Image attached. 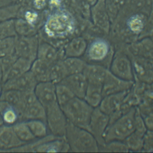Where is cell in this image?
I'll use <instances>...</instances> for the list:
<instances>
[{"label":"cell","mask_w":153,"mask_h":153,"mask_svg":"<svg viewBox=\"0 0 153 153\" xmlns=\"http://www.w3.org/2000/svg\"><path fill=\"white\" fill-rule=\"evenodd\" d=\"M59 83L66 85L75 96L84 99L88 82L82 73L68 75Z\"/></svg>","instance_id":"e0dca14e"},{"label":"cell","mask_w":153,"mask_h":153,"mask_svg":"<svg viewBox=\"0 0 153 153\" xmlns=\"http://www.w3.org/2000/svg\"><path fill=\"white\" fill-rule=\"evenodd\" d=\"M109 67L111 72L117 77L124 80L134 81L132 62L126 53L120 50L117 51L112 57Z\"/></svg>","instance_id":"ba28073f"},{"label":"cell","mask_w":153,"mask_h":153,"mask_svg":"<svg viewBox=\"0 0 153 153\" xmlns=\"http://www.w3.org/2000/svg\"><path fill=\"white\" fill-rule=\"evenodd\" d=\"M65 137L72 152H98L99 144L87 130L68 121Z\"/></svg>","instance_id":"7a4b0ae2"},{"label":"cell","mask_w":153,"mask_h":153,"mask_svg":"<svg viewBox=\"0 0 153 153\" xmlns=\"http://www.w3.org/2000/svg\"><path fill=\"white\" fill-rule=\"evenodd\" d=\"M2 83H3V73L0 65V87H1L2 85Z\"/></svg>","instance_id":"b9f144b4"},{"label":"cell","mask_w":153,"mask_h":153,"mask_svg":"<svg viewBox=\"0 0 153 153\" xmlns=\"http://www.w3.org/2000/svg\"><path fill=\"white\" fill-rule=\"evenodd\" d=\"M1 91H2V87H0V94H1Z\"/></svg>","instance_id":"ee69618b"},{"label":"cell","mask_w":153,"mask_h":153,"mask_svg":"<svg viewBox=\"0 0 153 153\" xmlns=\"http://www.w3.org/2000/svg\"><path fill=\"white\" fill-rule=\"evenodd\" d=\"M66 74L68 75L82 73L87 63L80 57H65L62 59Z\"/></svg>","instance_id":"d4e9b609"},{"label":"cell","mask_w":153,"mask_h":153,"mask_svg":"<svg viewBox=\"0 0 153 153\" xmlns=\"http://www.w3.org/2000/svg\"><path fill=\"white\" fill-rule=\"evenodd\" d=\"M37 81L29 71L17 77L9 79L3 82L2 90H15L20 91H34Z\"/></svg>","instance_id":"7c38bea8"},{"label":"cell","mask_w":153,"mask_h":153,"mask_svg":"<svg viewBox=\"0 0 153 153\" xmlns=\"http://www.w3.org/2000/svg\"><path fill=\"white\" fill-rule=\"evenodd\" d=\"M99 149H102L99 151L103 152H128V148L123 141L114 140L106 142Z\"/></svg>","instance_id":"836d02e7"},{"label":"cell","mask_w":153,"mask_h":153,"mask_svg":"<svg viewBox=\"0 0 153 153\" xmlns=\"http://www.w3.org/2000/svg\"><path fill=\"white\" fill-rule=\"evenodd\" d=\"M103 97L102 84L88 82L84 99L92 107H98Z\"/></svg>","instance_id":"7402d4cb"},{"label":"cell","mask_w":153,"mask_h":153,"mask_svg":"<svg viewBox=\"0 0 153 153\" xmlns=\"http://www.w3.org/2000/svg\"><path fill=\"white\" fill-rule=\"evenodd\" d=\"M114 53L111 43L105 38H96L88 44L84 54V60L88 63L96 64L106 67L111 64Z\"/></svg>","instance_id":"5b68a950"},{"label":"cell","mask_w":153,"mask_h":153,"mask_svg":"<svg viewBox=\"0 0 153 153\" xmlns=\"http://www.w3.org/2000/svg\"><path fill=\"white\" fill-rule=\"evenodd\" d=\"M134 85V81L121 79L111 72L109 70L102 85L103 97L114 93L130 90Z\"/></svg>","instance_id":"4fadbf2b"},{"label":"cell","mask_w":153,"mask_h":153,"mask_svg":"<svg viewBox=\"0 0 153 153\" xmlns=\"http://www.w3.org/2000/svg\"><path fill=\"white\" fill-rule=\"evenodd\" d=\"M34 93L40 103L46 107L57 102L56 95V84L51 81L37 83Z\"/></svg>","instance_id":"9a60e30c"},{"label":"cell","mask_w":153,"mask_h":153,"mask_svg":"<svg viewBox=\"0 0 153 153\" xmlns=\"http://www.w3.org/2000/svg\"><path fill=\"white\" fill-rule=\"evenodd\" d=\"M87 46V41L84 38L76 37L73 38L63 47L65 57H80L84 54Z\"/></svg>","instance_id":"ac0fdd59"},{"label":"cell","mask_w":153,"mask_h":153,"mask_svg":"<svg viewBox=\"0 0 153 153\" xmlns=\"http://www.w3.org/2000/svg\"><path fill=\"white\" fill-rule=\"evenodd\" d=\"M75 29L73 16L68 11L58 8L47 16L42 26V33L38 32L39 39L52 44L53 41H62L72 35Z\"/></svg>","instance_id":"6da1fadb"},{"label":"cell","mask_w":153,"mask_h":153,"mask_svg":"<svg viewBox=\"0 0 153 153\" xmlns=\"http://www.w3.org/2000/svg\"><path fill=\"white\" fill-rule=\"evenodd\" d=\"M128 90L108 94L103 97L98 107L109 117V124L123 114L121 111V106L124 99Z\"/></svg>","instance_id":"30bf717a"},{"label":"cell","mask_w":153,"mask_h":153,"mask_svg":"<svg viewBox=\"0 0 153 153\" xmlns=\"http://www.w3.org/2000/svg\"><path fill=\"white\" fill-rule=\"evenodd\" d=\"M136 108L127 112L109 124L104 134L105 142L114 140L124 141L134 130V115Z\"/></svg>","instance_id":"277c9868"},{"label":"cell","mask_w":153,"mask_h":153,"mask_svg":"<svg viewBox=\"0 0 153 153\" xmlns=\"http://www.w3.org/2000/svg\"><path fill=\"white\" fill-rule=\"evenodd\" d=\"M143 150L142 151L153 152V131L148 130L143 137Z\"/></svg>","instance_id":"f35d334b"},{"label":"cell","mask_w":153,"mask_h":153,"mask_svg":"<svg viewBox=\"0 0 153 153\" xmlns=\"http://www.w3.org/2000/svg\"><path fill=\"white\" fill-rule=\"evenodd\" d=\"M56 95L57 103L60 107L75 97L73 93L66 85L61 83L56 84Z\"/></svg>","instance_id":"1f68e13d"},{"label":"cell","mask_w":153,"mask_h":153,"mask_svg":"<svg viewBox=\"0 0 153 153\" xmlns=\"http://www.w3.org/2000/svg\"><path fill=\"white\" fill-rule=\"evenodd\" d=\"M24 144L17 137L12 126L4 124L0 126V152H7Z\"/></svg>","instance_id":"2e32d148"},{"label":"cell","mask_w":153,"mask_h":153,"mask_svg":"<svg viewBox=\"0 0 153 153\" xmlns=\"http://www.w3.org/2000/svg\"><path fill=\"white\" fill-rule=\"evenodd\" d=\"M143 119L147 127V128L153 131V111L148 114L146 117L145 116V117L143 118Z\"/></svg>","instance_id":"ab89813d"},{"label":"cell","mask_w":153,"mask_h":153,"mask_svg":"<svg viewBox=\"0 0 153 153\" xmlns=\"http://www.w3.org/2000/svg\"><path fill=\"white\" fill-rule=\"evenodd\" d=\"M12 1H14V0H12Z\"/></svg>","instance_id":"f6af8a7d"},{"label":"cell","mask_w":153,"mask_h":153,"mask_svg":"<svg viewBox=\"0 0 153 153\" xmlns=\"http://www.w3.org/2000/svg\"><path fill=\"white\" fill-rule=\"evenodd\" d=\"M39 42L38 34L29 36L17 35L15 37L14 54L18 57L33 62L37 57Z\"/></svg>","instance_id":"9c48e42d"},{"label":"cell","mask_w":153,"mask_h":153,"mask_svg":"<svg viewBox=\"0 0 153 153\" xmlns=\"http://www.w3.org/2000/svg\"><path fill=\"white\" fill-rule=\"evenodd\" d=\"M12 126L17 137L23 143H29L36 139L30 130L26 121H20Z\"/></svg>","instance_id":"4316f807"},{"label":"cell","mask_w":153,"mask_h":153,"mask_svg":"<svg viewBox=\"0 0 153 153\" xmlns=\"http://www.w3.org/2000/svg\"><path fill=\"white\" fill-rule=\"evenodd\" d=\"M68 76L62 59L57 61L50 66V81L56 84L60 82Z\"/></svg>","instance_id":"f546056e"},{"label":"cell","mask_w":153,"mask_h":153,"mask_svg":"<svg viewBox=\"0 0 153 153\" xmlns=\"http://www.w3.org/2000/svg\"><path fill=\"white\" fill-rule=\"evenodd\" d=\"M124 0H107L106 12L111 22H114L118 14V11Z\"/></svg>","instance_id":"74e56055"},{"label":"cell","mask_w":153,"mask_h":153,"mask_svg":"<svg viewBox=\"0 0 153 153\" xmlns=\"http://www.w3.org/2000/svg\"><path fill=\"white\" fill-rule=\"evenodd\" d=\"M30 130L36 139L42 138L48 134V128L45 121L41 120H30L26 121Z\"/></svg>","instance_id":"f1b7e54d"},{"label":"cell","mask_w":153,"mask_h":153,"mask_svg":"<svg viewBox=\"0 0 153 153\" xmlns=\"http://www.w3.org/2000/svg\"><path fill=\"white\" fill-rule=\"evenodd\" d=\"M60 108L68 122L88 130L94 108L84 99L75 96Z\"/></svg>","instance_id":"3957f363"},{"label":"cell","mask_w":153,"mask_h":153,"mask_svg":"<svg viewBox=\"0 0 153 153\" xmlns=\"http://www.w3.org/2000/svg\"><path fill=\"white\" fill-rule=\"evenodd\" d=\"M145 134L134 130V131L130 134L123 142L126 144L129 150L142 151L143 145V137Z\"/></svg>","instance_id":"4dcf8cb0"},{"label":"cell","mask_w":153,"mask_h":153,"mask_svg":"<svg viewBox=\"0 0 153 153\" xmlns=\"http://www.w3.org/2000/svg\"><path fill=\"white\" fill-rule=\"evenodd\" d=\"M109 71V69L99 65L87 63L82 72L87 82L102 84Z\"/></svg>","instance_id":"d6986e66"},{"label":"cell","mask_w":153,"mask_h":153,"mask_svg":"<svg viewBox=\"0 0 153 153\" xmlns=\"http://www.w3.org/2000/svg\"><path fill=\"white\" fill-rule=\"evenodd\" d=\"M15 27L19 36H33L38 33L39 29L20 17L15 18Z\"/></svg>","instance_id":"83f0119b"},{"label":"cell","mask_w":153,"mask_h":153,"mask_svg":"<svg viewBox=\"0 0 153 153\" xmlns=\"http://www.w3.org/2000/svg\"><path fill=\"white\" fill-rule=\"evenodd\" d=\"M41 120L46 122L44 106L38 100L34 91H24V102L21 112V120Z\"/></svg>","instance_id":"52a82bcc"},{"label":"cell","mask_w":153,"mask_h":153,"mask_svg":"<svg viewBox=\"0 0 153 153\" xmlns=\"http://www.w3.org/2000/svg\"><path fill=\"white\" fill-rule=\"evenodd\" d=\"M17 57L14 53L0 57V65L3 73V82L5 81L9 71Z\"/></svg>","instance_id":"e575fe53"},{"label":"cell","mask_w":153,"mask_h":153,"mask_svg":"<svg viewBox=\"0 0 153 153\" xmlns=\"http://www.w3.org/2000/svg\"><path fill=\"white\" fill-rule=\"evenodd\" d=\"M109 124V117L102 111L99 107L94 108L92 112L88 130L97 140L99 148L105 143L104 134Z\"/></svg>","instance_id":"8fae6325"},{"label":"cell","mask_w":153,"mask_h":153,"mask_svg":"<svg viewBox=\"0 0 153 153\" xmlns=\"http://www.w3.org/2000/svg\"><path fill=\"white\" fill-rule=\"evenodd\" d=\"M0 115L4 124L13 126L22 121L19 110L8 102L0 100Z\"/></svg>","instance_id":"44dd1931"},{"label":"cell","mask_w":153,"mask_h":153,"mask_svg":"<svg viewBox=\"0 0 153 153\" xmlns=\"http://www.w3.org/2000/svg\"><path fill=\"white\" fill-rule=\"evenodd\" d=\"M45 109L46 123L51 134L57 136H65L68 121L59 103H54Z\"/></svg>","instance_id":"8992f818"},{"label":"cell","mask_w":153,"mask_h":153,"mask_svg":"<svg viewBox=\"0 0 153 153\" xmlns=\"http://www.w3.org/2000/svg\"><path fill=\"white\" fill-rule=\"evenodd\" d=\"M12 0H0V7L10 5Z\"/></svg>","instance_id":"60d3db41"},{"label":"cell","mask_w":153,"mask_h":153,"mask_svg":"<svg viewBox=\"0 0 153 153\" xmlns=\"http://www.w3.org/2000/svg\"><path fill=\"white\" fill-rule=\"evenodd\" d=\"M0 100H4L16 107L19 111L21 117L24 102V91L15 90H2L0 94Z\"/></svg>","instance_id":"603a6c76"},{"label":"cell","mask_w":153,"mask_h":153,"mask_svg":"<svg viewBox=\"0 0 153 153\" xmlns=\"http://www.w3.org/2000/svg\"><path fill=\"white\" fill-rule=\"evenodd\" d=\"M2 124H4V122H3L2 119L1 117V115H0V126H1V125H2Z\"/></svg>","instance_id":"7bdbcfd3"},{"label":"cell","mask_w":153,"mask_h":153,"mask_svg":"<svg viewBox=\"0 0 153 153\" xmlns=\"http://www.w3.org/2000/svg\"><path fill=\"white\" fill-rule=\"evenodd\" d=\"M50 65L36 59L32 63L30 71L34 76L37 82L50 81Z\"/></svg>","instance_id":"cb8c5ba5"},{"label":"cell","mask_w":153,"mask_h":153,"mask_svg":"<svg viewBox=\"0 0 153 153\" xmlns=\"http://www.w3.org/2000/svg\"><path fill=\"white\" fill-rule=\"evenodd\" d=\"M15 18L5 20L0 23V39L16 36Z\"/></svg>","instance_id":"d6a6232c"},{"label":"cell","mask_w":153,"mask_h":153,"mask_svg":"<svg viewBox=\"0 0 153 153\" xmlns=\"http://www.w3.org/2000/svg\"><path fill=\"white\" fill-rule=\"evenodd\" d=\"M146 17L144 14L137 13L131 14L126 21V30L132 35H138L146 28Z\"/></svg>","instance_id":"ffe728a7"},{"label":"cell","mask_w":153,"mask_h":153,"mask_svg":"<svg viewBox=\"0 0 153 153\" xmlns=\"http://www.w3.org/2000/svg\"><path fill=\"white\" fill-rule=\"evenodd\" d=\"M20 5H8L0 7V23L10 19H14L17 17Z\"/></svg>","instance_id":"d590c367"},{"label":"cell","mask_w":153,"mask_h":153,"mask_svg":"<svg viewBox=\"0 0 153 153\" xmlns=\"http://www.w3.org/2000/svg\"><path fill=\"white\" fill-rule=\"evenodd\" d=\"M39 41L36 59L51 65L57 61L62 60L65 57L63 48H57L51 44L39 38Z\"/></svg>","instance_id":"5bb4252c"},{"label":"cell","mask_w":153,"mask_h":153,"mask_svg":"<svg viewBox=\"0 0 153 153\" xmlns=\"http://www.w3.org/2000/svg\"><path fill=\"white\" fill-rule=\"evenodd\" d=\"M32 63V62L29 60L22 57H17L9 71L5 81L7 79L20 76L30 71Z\"/></svg>","instance_id":"484cf974"},{"label":"cell","mask_w":153,"mask_h":153,"mask_svg":"<svg viewBox=\"0 0 153 153\" xmlns=\"http://www.w3.org/2000/svg\"><path fill=\"white\" fill-rule=\"evenodd\" d=\"M15 37L0 39V57L14 53Z\"/></svg>","instance_id":"8d00e7d4"}]
</instances>
